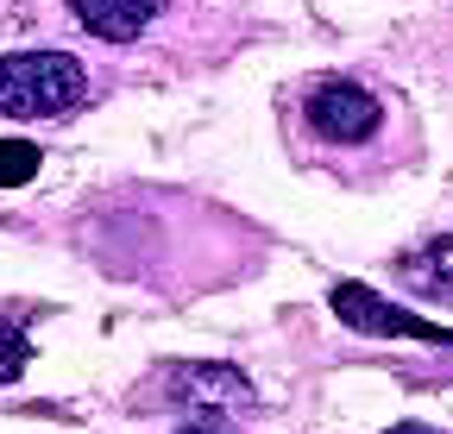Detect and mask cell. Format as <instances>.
I'll use <instances>...</instances> for the list:
<instances>
[{"label":"cell","instance_id":"obj_8","mask_svg":"<svg viewBox=\"0 0 453 434\" xmlns=\"http://www.w3.org/2000/svg\"><path fill=\"white\" fill-rule=\"evenodd\" d=\"M19 371H26V340L13 328H0V385H13Z\"/></svg>","mask_w":453,"mask_h":434},{"label":"cell","instance_id":"obj_1","mask_svg":"<svg viewBox=\"0 0 453 434\" xmlns=\"http://www.w3.org/2000/svg\"><path fill=\"white\" fill-rule=\"evenodd\" d=\"M88 95V70L70 50H7L0 57V114L7 120H50Z\"/></svg>","mask_w":453,"mask_h":434},{"label":"cell","instance_id":"obj_9","mask_svg":"<svg viewBox=\"0 0 453 434\" xmlns=\"http://www.w3.org/2000/svg\"><path fill=\"white\" fill-rule=\"evenodd\" d=\"M183 434H220V428H208V422H196V428H183Z\"/></svg>","mask_w":453,"mask_h":434},{"label":"cell","instance_id":"obj_7","mask_svg":"<svg viewBox=\"0 0 453 434\" xmlns=\"http://www.w3.org/2000/svg\"><path fill=\"white\" fill-rule=\"evenodd\" d=\"M38 177V145L32 139H0V189H19Z\"/></svg>","mask_w":453,"mask_h":434},{"label":"cell","instance_id":"obj_2","mask_svg":"<svg viewBox=\"0 0 453 434\" xmlns=\"http://www.w3.org/2000/svg\"><path fill=\"white\" fill-rule=\"evenodd\" d=\"M309 133L327 139V145H365L378 133V95L347 82V76H327L309 88Z\"/></svg>","mask_w":453,"mask_h":434},{"label":"cell","instance_id":"obj_10","mask_svg":"<svg viewBox=\"0 0 453 434\" xmlns=\"http://www.w3.org/2000/svg\"><path fill=\"white\" fill-rule=\"evenodd\" d=\"M390 434H428V428H390Z\"/></svg>","mask_w":453,"mask_h":434},{"label":"cell","instance_id":"obj_4","mask_svg":"<svg viewBox=\"0 0 453 434\" xmlns=\"http://www.w3.org/2000/svg\"><path fill=\"white\" fill-rule=\"evenodd\" d=\"M70 13H76V26L88 32V38H101V44H133L145 26H151V0H70Z\"/></svg>","mask_w":453,"mask_h":434},{"label":"cell","instance_id":"obj_6","mask_svg":"<svg viewBox=\"0 0 453 434\" xmlns=\"http://www.w3.org/2000/svg\"><path fill=\"white\" fill-rule=\"evenodd\" d=\"M403 278H410L422 296H441V302H453V240H434V246L410 252V258H403Z\"/></svg>","mask_w":453,"mask_h":434},{"label":"cell","instance_id":"obj_5","mask_svg":"<svg viewBox=\"0 0 453 434\" xmlns=\"http://www.w3.org/2000/svg\"><path fill=\"white\" fill-rule=\"evenodd\" d=\"M177 385H196V391H183V403H252V385L226 365H183Z\"/></svg>","mask_w":453,"mask_h":434},{"label":"cell","instance_id":"obj_3","mask_svg":"<svg viewBox=\"0 0 453 434\" xmlns=\"http://www.w3.org/2000/svg\"><path fill=\"white\" fill-rule=\"evenodd\" d=\"M327 302H334V315L347 321V328H359V334H390V340L453 346V328H434V321H422V315H410V308H396V302L372 296L365 284H334V290H327Z\"/></svg>","mask_w":453,"mask_h":434}]
</instances>
